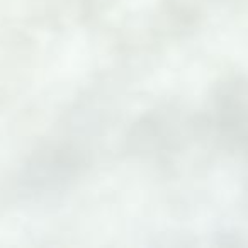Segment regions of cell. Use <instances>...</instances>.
Wrapping results in <instances>:
<instances>
[{
  "mask_svg": "<svg viewBox=\"0 0 248 248\" xmlns=\"http://www.w3.org/2000/svg\"><path fill=\"white\" fill-rule=\"evenodd\" d=\"M82 158L70 148H48L26 165L22 184L31 194H51L62 190L80 172Z\"/></svg>",
  "mask_w": 248,
  "mask_h": 248,
  "instance_id": "cell-1",
  "label": "cell"
}]
</instances>
